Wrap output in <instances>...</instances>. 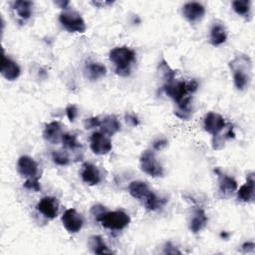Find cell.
I'll return each instance as SVG.
<instances>
[{
	"label": "cell",
	"mask_w": 255,
	"mask_h": 255,
	"mask_svg": "<svg viewBox=\"0 0 255 255\" xmlns=\"http://www.w3.org/2000/svg\"><path fill=\"white\" fill-rule=\"evenodd\" d=\"M100 128L102 129V132H104L108 136H111L121 129V124L116 116L109 115L101 120Z\"/></svg>",
	"instance_id": "18"
},
{
	"label": "cell",
	"mask_w": 255,
	"mask_h": 255,
	"mask_svg": "<svg viewBox=\"0 0 255 255\" xmlns=\"http://www.w3.org/2000/svg\"><path fill=\"white\" fill-rule=\"evenodd\" d=\"M254 190H255V179L254 173H250L247 175L245 184L241 185V187L237 191V198L242 202H251L254 199Z\"/></svg>",
	"instance_id": "16"
},
{
	"label": "cell",
	"mask_w": 255,
	"mask_h": 255,
	"mask_svg": "<svg viewBox=\"0 0 255 255\" xmlns=\"http://www.w3.org/2000/svg\"><path fill=\"white\" fill-rule=\"evenodd\" d=\"M61 141H62L63 145L67 148L75 149V148L80 146V142L77 139V135H75L73 133H69V132L63 133Z\"/></svg>",
	"instance_id": "28"
},
{
	"label": "cell",
	"mask_w": 255,
	"mask_h": 255,
	"mask_svg": "<svg viewBox=\"0 0 255 255\" xmlns=\"http://www.w3.org/2000/svg\"><path fill=\"white\" fill-rule=\"evenodd\" d=\"M66 115L70 122H74L78 116V108L75 105H69L66 108Z\"/></svg>",
	"instance_id": "32"
},
{
	"label": "cell",
	"mask_w": 255,
	"mask_h": 255,
	"mask_svg": "<svg viewBox=\"0 0 255 255\" xmlns=\"http://www.w3.org/2000/svg\"><path fill=\"white\" fill-rule=\"evenodd\" d=\"M52 159L58 165H68L70 163V158L65 150H54L52 152Z\"/></svg>",
	"instance_id": "29"
},
{
	"label": "cell",
	"mask_w": 255,
	"mask_h": 255,
	"mask_svg": "<svg viewBox=\"0 0 255 255\" xmlns=\"http://www.w3.org/2000/svg\"><path fill=\"white\" fill-rule=\"evenodd\" d=\"M139 166L144 173L152 177H159L163 175V167L152 150H144L141 153Z\"/></svg>",
	"instance_id": "3"
},
{
	"label": "cell",
	"mask_w": 255,
	"mask_h": 255,
	"mask_svg": "<svg viewBox=\"0 0 255 255\" xmlns=\"http://www.w3.org/2000/svg\"><path fill=\"white\" fill-rule=\"evenodd\" d=\"M167 145V140L163 137H159L152 142V148L154 150H161Z\"/></svg>",
	"instance_id": "33"
},
{
	"label": "cell",
	"mask_w": 255,
	"mask_h": 255,
	"mask_svg": "<svg viewBox=\"0 0 255 255\" xmlns=\"http://www.w3.org/2000/svg\"><path fill=\"white\" fill-rule=\"evenodd\" d=\"M225 126L226 124L223 117L214 112H209L206 114L203 120L204 129L213 136H217L218 133L225 128Z\"/></svg>",
	"instance_id": "8"
},
{
	"label": "cell",
	"mask_w": 255,
	"mask_h": 255,
	"mask_svg": "<svg viewBox=\"0 0 255 255\" xmlns=\"http://www.w3.org/2000/svg\"><path fill=\"white\" fill-rule=\"evenodd\" d=\"M182 14L189 22H196L203 18L205 8L199 2H187L182 6Z\"/></svg>",
	"instance_id": "12"
},
{
	"label": "cell",
	"mask_w": 255,
	"mask_h": 255,
	"mask_svg": "<svg viewBox=\"0 0 255 255\" xmlns=\"http://www.w3.org/2000/svg\"><path fill=\"white\" fill-rule=\"evenodd\" d=\"M100 125H101V120L98 117H92V118L86 119L84 122L85 128H87V129H91V128L100 127Z\"/></svg>",
	"instance_id": "31"
},
{
	"label": "cell",
	"mask_w": 255,
	"mask_h": 255,
	"mask_svg": "<svg viewBox=\"0 0 255 255\" xmlns=\"http://www.w3.org/2000/svg\"><path fill=\"white\" fill-rule=\"evenodd\" d=\"M33 3L31 1L17 0L12 3V9L15 11L17 16L22 20H27L32 15Z\"/></svg>",
	"instance_id": "22"
},
{
	"label": "cell",
	"mask_w": 255,
	"mask_h": 255,
	"mask_svg": "<svg viewBox=\"0 0 255 255\" xmlns=\"http://www.w3.org/2000/svg\"><path fill=\"white\" fill-rule=\"evenodd\" d=\"M128 191L129 194L140 201H144L152 192V190L149 188L148 184L141 180H133L128 185Z\"/></svg>",
	"instance_id": "15"
},
{
	"label": "cell",
	"mask_w": 255,
	"mask_h": 255,
	"mask_svg": "<svg viewBox=\"0 0 255 255\" xmlns=\"http://www.w3.org/2000/svg\"><path fill=\"white\" fill-rule=\"evenodd\" d=\"M126 119H127V122L130 123L132 126H137L138 125V120L133 115H128Z\"/></svg>",
	"instance_id": "38"
},
{
	"label": "cell",
	"mask_w": 255,
	"mask_h": 255,
	"mask_svg": "<svg viewBox=\"0 0 255 255\" xmlns=\"http://www.w3.org/2000/svg\"><path fill=\"white\" fill-rule=\"evenodd\" d=\"M110 61L115 65L116 73L121 77L130 74V66L135 60V53L127 46L116 47L110 51Z\"/></svg>",
	"instance_id": "1"
},
{
	"label": "cell",
	"mask_w": 255,
	"mask_h": 255,
	"mask_svg": "<svg viewBox=\"0 0 255 255\" xmlns=\"http://www.w3.org/2000/svg\"><path fill=\"white\" fill-rule=\"evenodd\" d=\"M107 209L105 208V206L101 205V204H96L92 207L91 209V213L92 215L95 217V219H97L103 212H105Z\"/></svg>",
	"instance_id": "34"
},
{
	"label": "cell",
	"mask_w": 255,
	"mask_h": 255,
	"mask_svg": "<svg viewBox=\"0 0 255 255\" xmlns=\"http://www.w3.org/2000/svg\"><path fill=\"white\" fill-rule=\"evenodd\" d=\"M81 177L83 181L89 185H97L102 180V174L98 166L93 163L86 162L82 166Z\"/></svg>",
	"instance_id": "13"
},
{
	"label": "cell",
	"mask_w": 255,
	"mask_h": 255,
	"mask_svg": "<svg viewBox=\"0 0 255 255\" xmlns=\"http://www.w3.org/2000/svg\"><path fill=\"white\" fill-rule=\"evenodd\" d=\"M186 87H187V91L190 94H193L198 89V83L195 80H190L189 82H186Z\"/></svg>",
	"instance_id": "35"
},
{
	"label": "cell",
	"mask_w": 255,
	"mask_h": 255,
	"mask_svg": "<svg viewBox=\"0 0 255 255\" xmlns=\"http://www.w3.org/2000/svg\"><path fill=\"white\" fill-rule=\"evenodd\" d=\"M219 189L224 194H230L237 189L236 180L223 173H219Z\"/></svg>",
	"instance_id": "24"
},
{
	"label": "cell",
	"mask_w": 255,
	"mask_h": 255,
	"mask_svg": "<svg viewBox=\"0 0 255 255\" xmlns=\"http://www.w3.org/2000/svg\"><path fill=\"white\" fill-rule=\"evenodd\" d=\"M164 253L165 254H180L181 252L179 250H177L173 245H171V243H166L165 247H164Z\"/></svg>",
	"instance_id": "36"
},
{
	"label": "cell",
	"mask_w": 255,
	"mask_h": 255,
	"mask_svg": "<svg viewBox=\"0 0 255 255\" xmlns=\"http://www.w3.org/2000/svg\"><path fill=\"white\" fill-rule=\"evenodd\" d=\"M220 237L223 238V239H227V238L229 237V233H227L226 231H222V232L220 233Z\"/></svg>",
	"instance_id": "40"
},
{
	"label": "cell",
	"mask_w": 255,
	"mask_h": 255,
	"mask_svg": "<svg viewBox=\"0 0 255 255\" xmlns=\"http://www.w3.org/2000/svg\"><path fill=\"white\" fill-rule=\"evenodd\" d=\"M232 8L237 15L247 17L250 15L251 3L249 0H235L232 2Z\"/></svg>",
	"instance_id": "26"
},
{
	"label": "cell",
	"mask_w": 255,
	"mask_h": 255,
	"mask_svg": "<svg viewBox=\"0 0 255 255\" xmlns=\"http://www.w3.org/2000/svg\"><path fill=\"white\" fill-rule=\"evenodd\" d=\"M166 202H167V199L165 197L158 196L157 194H155L152 191L151 194L143 201V205H144L145 209H147L149 211H155V210L159 209L160 207H162L163 205H165Z\"/></svg>",
	"instance_id": "25"
},
{
	"label": "cell",
	"mask_w": 255,
	"mask_h": 255,
	"mask_svg": "<svg viewBox=\"0 0 255 255\" xmlns=\"http://www.w3.org/2000/svg\"><path fill=\"white\" fill-rule=\"evenodd\" d=\"M96 220L100 222L101 225L105 228H108L111 230H122L129 224L130 217L128 213L122 210H116V211L106 210Z\"/></svg>",
	"instance_id": "2"
},
{
	"label": "cell",
	"mask_w": 255,
	"mask_h": 255,
	"mask_svg": "<svg viewBox=\"0 0 255 255\" xmlns=\"http://www.w3.org/2000/svg\"><path fill=\"white\" fill-rule=\"evenodd\" d=\"M23 186L26 188V189H29V190H33V191H40L41 189V186H40V183H39V180L37 177H34V178H28Z\"/></svg>",
	"instance_id": "30"
},
{
	"label": "cell",
	"mask_w": 255,
	"mask_h": 255,
	"mask_svg": "<svg viewBox=\"0 0 255 255\" xmlns=\"http://www.w3.org/2000/svg\"><path fill=\"white\" fill-rule=\"evenodd\" d=\"M17 170L19 174L25 178H34L38 173L37 162L28 155H22L17 161Z\"/></svg>",
	"instance_id": "9"
},
{
	"label": "cell",
	"mask_w": 255,
	"mask_h": 255,
	"mask_svg": "<svg viewBox=\"0 0 255 255\" xmlns=\"http://www.w3.org/2000/svg\"><path fill=\"white\" fill-rule=\"evenodd\" d=\"M59 22L67 31L71 33H84L87 29L83 17L81 14L75 11L61 13L59 15Z\"/></svg>",
	"instance_id": "4"
},
{
	"label": "cell",
	"mask_w": 255,
	"mask_h": 255,
	"mask_svg": "<svg viewBox=\"0 0 255 255\" xmlns=\"http://www.w3.org/2000/svg\"><path fill=\"white\" fill-rule=\"evenodd\" d=\"M63 131L62 127L59 122H51L46 125L43 130V137L46 141L50 142L51 144H57L62 140Z\"/></svg>",
	"instance_id": "14"
},
{
	"label": "cell",
	"mask_w": 255,
	"mask_h": 255,
	"mask_svg": "<svg viewBox=\"0 0 255 255\" xmlns=\"http://www.w3.org/2000/svg\"><path fill=\"white\" fill-rule=\"evenodd\" d=\"M158 73L160 74V76L163 78V80L167 83H170L174 80L175 77V71H173L167 64V62L165 60H161L158 63Z\"/></svg>",
	"instance_id": "27"
},
{
	"label": "cell",
	"mask_w": 255,
	"mask_h": 255,
	"mask_svg": "<svg viewBox=\"0 0 255 255\" xmlns=\"http://www.w3.org/2000/svg\"><path fill=\"white\" fill-rule=\"evenodd\" d=\"M107 74V69L104 65L97 62H88L85 66V75L91 81H97Z\"/></svg>",
	"instance_id": "20"
},
{
	"label": "cell",
	"mask_w": 255,
	"mask_h": 255,
	"mask_svg": "<svg viewBox=\"0 0 255 255\" xmlns=\"http://www.w3.org/2000/svg\"><path fill=\"white\" fill-rule=\"evenodd\" d=\"M62 223L68 232L77 233L84 225V218L75 208H69L62 215Z\"/></svg>",
	"instance_id": "7"
},
{
	"label": "cell",
	"mask_w": 255,
	"mask_h": 255,
	"mask_svg": "<svg viewBox=\"0 0 255 255\" xmlns=\"http://www.w3.org/2000/svg\"><path fill=\"white\" fill-rule=\"evenodd\" d=\"M207 221H208V218L204 210L201 208H196L192 214V217L189 223V229L193 233H198L206 226Z\"/></svg>",
	"instance_id": "19"
},
{
	"label": "cell",
	"mask_w": 255,
	"mask_h": 255,
	"mask_svg": "<svg viewBox=\"0 0 255 255\" xmlns=\"http://www.w3.org/2000/svg\"><path fill=\"white\" fill-rule=\"evenodd\" d=\"M227 39V33L222 24L214 23L210 29V35H209V42L213 46H219L223 43H225Z\"/></svg>",
	"instance_id": "21"
},
{
	"label": "cell",
	"mask_w": 255,
	"mask_h": 255,
	"mask_svg": "<svg viewBox=\"0 0 255 255\" xmlns=\"http://www.w3.org/2000/svg\"><path fill=\"white\" fill-rule=\"evenodd\" d=\"M69 1H56L55 2V4L56 5H58L60 8H62V9H66L67 8V6L69 5Z\"/></svg>",
	"instance_id": "39"
},
{
	"label": "cell",
	"mask_w": 255,
	"mask_h": 255,
	"mask_svg": "<svg viewBox=\"0 0 255 255\" xmlns=\"http://www.w3.org/2000/svg\"><path fill=\"white\" fill-rule=\"evenodd\" d=\"M254 247H255V244L253 242H245L242 244L241 248L244 252H252L254 250Z\"/></svg>",
	"instance_id": "37"
},
{
	"label": "cell",
	"mask_w": 255,
	"mask_h": 255,
	"mask_svg": "<svg viewBox=\"0 0 255 255\" xmlns=\"http://www.w3.org/2000/svg\"><path fill=\"white\" fill-rule=\"evenodd\" d=\"M1 75L8 81H14L19 78L21 74V69L19 65L13 61L12 59L6 57L4 54L2 55L1 59V68H0Z\"/></svg>",
	"instance_id": "11"
},
{
	"label": "cell",
	"mask_w": 255,
	"mask_h": 255,
	"mask_svg": "<svg viewBox=\"0 0 255 255\" xmlns=\"http://www.w3.org/2000/svg\"><path fill=\"white\" fill-rule=\"evenodd\" d=\"M37 210L46 218L54 219L58 215L59 202L56 197L45 196L37 204Z\"/></svg>",
	"instance_id": "10"
},
{
	"label": "cell",
	"mask_w": 255,
	"mask_h": 255,
	"mask_svg": "<svg viewBox=\"0 0 255 255\" xmlns=\"http://www.w3.org/2000/svg\"><path fill=\"white\" fill-rule=\"evenodd\" d=\"M90 146L92 151L98 155L109 153L113 147L110 137L102 131H96L91 135Z\"/></svg>",
	"instance_id": "6"
},
{
	"label": "cell",
	"mask_w": 255,
	"mask_h": 255,
	"mask_svg": "<svg viewBox=\"0 0 255 255\" xmlns=\"http://www.w3.org/2000/svg\"><path fill=\"white\" fill-rule=\"evenodd\" d=\"M89 246L96 254H112L113 251L109 249L100 235H93L89 239Z\"/></svg>",
	"instance_id": "23"
},
{
	"label": "cell",
	"mask_w": 255,
	"mask_h": 255,
	"mask_svg": "<svg viewBox=\"0 0 255 255\" xmlns=\"http://www.w3.org/2000/svg\"><path fill=\"white\" fill-rule=\"evenodd\" d=\"M233 71V81L235 87L239 91H243L248 87L250 77L248 74V70L246 68H243L241 65L233 67L231 66Z\"/></svg>",
	"instance_id": "17"
},
{
	"label": "cell",
	"mask_w": 255,
	"mask_h": 255,
	"mask_svg": "<svg viewBox=\"0 0 255 255\" xmlns=\"http://www.w3.org/2000/svg\"><path fill=\"white\" fill-rule=\"evenodd\" d=\"M163 91L169 98H171L176 103V105L190 97V93L187 91L186 82L184 81H172L170 83H167L163 86Z\"/></svg>",
	"instance_id": "5"
}]
</instances>
